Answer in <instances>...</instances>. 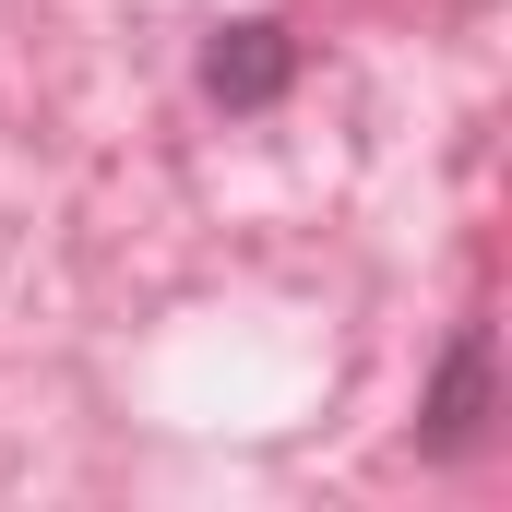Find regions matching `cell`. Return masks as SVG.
Masks as SVG:
<instances>
[{"label": "cell", "mask_w": 512, "mask_h": 512, "mask_svg": "<svg viewBox=\"0 0 512 512\" xmlns=\"http://www.w3.org/2000/svg\"><path fill=\"white\" fill-rule=\"evenodd\" d=\"M191 84H203V108H227V120L286 108V84H298V36H286V12H227V24L203 36Z\"/></svg>", "instance_id": "7a4b0ae2"}, {"label": "cell", "mask_w": 512, "mask_h": 512, "mask_svg": "<svg viewBox=\"0 0 512 512\" xmlns=\"http://www.w3.org/2000/svg\"><path fill=\"white\" fill-rule=\"evenodd\" d=\"M489 429H501V334L489 322H453L441 370L417 393V465H477Z\"/></svg>", "instance_id": "6da1fadb"}]
</instances>
